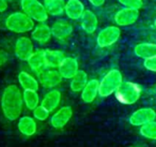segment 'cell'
Masks as SVG:
<instances>
[{"instance_id":"cell-1","label":"cell","mask_w":156,"mask_h":147,"mask_svg":"<svg viewBox=\"0 0 156 147\" xmlns=\"http://www.w3.org/2000/svg\"><path fill=\"white\" fill-rule=\"evenodd\" d=\"M23 92L16 84L8 85L1 95L0 107L4 118L8 121H16L22 114L24 109Z\"/></svg>"},{"instance_id":"cell-2","label":"cell","mask_w":156,"mask_h":147,"mask_svg":"<svg viewBox=\"0 0 156 147\" xmlns=\"http://www.w3.org/2000/svg\"><path fill=\"white\" fill-rule=\"evenodd\" d=\"M4 25L5 28L10 32L24 34L34 29L35 22L23 11H15L7 16Z\"/></svg>"},{"instance_id":"cell-3","label":"cell","mask_w":156,"mask_h":147,"mask_svg":"<svg viewBox=\"0 0 156 147\" xmlns=\"http://www.w3.org/2000/svg\"><path fill=\"white\" fill-rule=\"evenodd\" d=\"M122 83L123 77L119 70L112 69L108 71L99 81V96L101 98L109 97L118 90Z\"/></svg>"},{"instance_id":"cell-4","label":"cell","mask_w":156,"mask_h":147,"mask_svg":"<svg viewBox=\"0 0 156 147\" xmlns=\"http://www.w3.org/2000/svg\"><path fill=\"white\" fill-rule=\"evenodd\" d=\"M141 95V88L133 82H123L115 92L117 100L123 105H132L136 103Z\"/></svg>"},{"instance_id":"cell-5","label":"cell","mask_w":156,"mask_h":147,"mask_svg":"<svg viewBox=\"0 0 156 147\" xmlns=\"http://www.w3.org/2000/svg\"><path fill=\"white\" fill-rule=\"evenodd\" d=\"M20 8L24 13L39 23L45 22L49 19L44 4L39 0H20Z\"/></svg>"},{"instance_id":"cell-6","label":"cell","mask_w":156,"mask_h":147,"mask_svg":"<svg viewBox=\"0 0 156 147\" xmlns=\"http://www.w3.org/2000/svg\"><path fill=\"white\" fill-rule=\"evenodd\" d=\"M34 51V43L31 38L28 36H20L16 40L14 44V53L20 61L27 62Z\"/></svg>"},{"instance_id":"cell-7","label":"cell","mask_w":156,"mask_h":147,"mask_svg":"<svg viewBox=\"0 0 156 147\" xmlns=\"http://www.w3.org/2000/svg\"><path fill=\"white\" fill-rule=\"evenodd\" d=\"M120 34L121 31L118 26H108L98 34L97 43L100 48L110 47L119 41Z\"/></svg>"},{"instance_id":"cell-8","label":"cell","mask_w":156,"mask_h":147,"mask_svg":"<svg viewBox=\"0 0 156 147\" xmlns=\"http://www.w3.org/2000/svg\"><path fill=\"white\" fill-rule=\"evenodd\" d=\"M37 77L40 84L47 89H53L57 88L62 80L59 71L52 68H46Z\"/></svg>"},{"instance_id":"cell-9","label":"cell","mask_w":156,"mask_h":147,"mask_svg":"<svg viewBox=\"0 0 156 147\" xmlns=\"http://www.w3.org/2000/svg\"><path fill=\"white\" fill-rule=\"evenodd\" d=\"M155 119H156V111L153 109L141 108L137 109L130 115L129 121L132 126L141 127L144 124L155 120Z\"/></svg>"},{"instance_id":"cell-10","label":"cell","mask_w":156,"mask_h":147,"mask_svg":"<svg viewBox=\"0 0 156 147\" xmlns=\"http://www.w3.org/2000/svg\"><path fill=\"white\" fill-rule=\"evenodd\" d=\"M51 29L52 37L59 41H64L68 40L73 31V25L68 20L62 19L55 20L51 24Z\"/></svg>"},{"instance_id":"cell-11","label":"cell","mask_w":156,"mask_h":147,"mask_svg":"<svg viewBox=\"0 0 156 147\" xmlns=\"http://www.w3.org/2000/svg\"><path fill=\"white\" fill-rule=\"evenodd\" d=\"M140 16V12L138 9L124 8L120 10H119L115 16L114 20L115 23L119 27H127L134 24Z\"/></svg>"},{"instance_id":"cell-12","label":"cell","mask_w":156,"mask_h":147,"mask_svg":"<svg viewBox=\"0 0 156 147\" xmlns=\"http://www.w3.org/2000/svg\"><path fill=\"white\" fill-rule=\"evenodd\" d=\"M73 117V109L70 106H63L60 108L51 117L50 122L52 128L56 130H61L70 121Z\"/></svg>"},{"instance_id":"cell-13","label":"cell","mask_w":156,"mask_h":147,"mask_svg":"<svg viewBox=\"0 0 156 147\" xmlns=\"http://www.w3.org/2000/svg\"><path fill=\"white\" fill-rule=\"evenodd\" d=\"M30 32V38L32 41L40 45L47 44L52 37L51 29L45 22L35 25L34 29Z\"/></svg>"},{"instance_id":"cell-14","label":"cell","mask_w":156,"mask_h":147,"mask_svg":"<svg viewBox=\"0 0 156 147\" xmlns=\"http://www.w3.org/2000/svg\"><path fill=\"white\" fill-rule=\"evenodd\" d=\"M58 71L62 78L72 79L79 71V63L73 57H65L58 67Z\"/></svg>"},{"instance_id":"cell-15","label":"cell","mask_w":156,"mask_h":147,"mask_svg":"<svg viewBox=\"0 0 156 147\" xmlns=\"http://www.w3.org/2000/svg\"><path fill=\"white\" fill-rule=\"evenodd\" d=\"M27 63L30 70L36 76H38L39 74H41L42 71H44L47 68L45 63V58H44V50L43 49L35 50L34 52L27 61Z\"/></svg>"},{"instance_id":"cell-16","label":"cell","mask_w":156,"mask_h":147,"mask_svg":"<svg viewBox=\"0 0 156 147\" xmlns=\"http://www.w3.org/2000/svg\"><path fill=\"white\" fill-rule=\"evenodd\" d=\"M18 130L25 137H31L36 134L38 130V125L34 117L23 116L18 120Z\"/></svg>"},{"instance_id":"cell-17","label":"cell","mask_w":156,"mask_h":147,"mask_svg":"<svg viewBox=\"0 0 156 147\" xmlns=\"http://www.w3.org/2000/svg\"><path fill=\"white\" fill-rule=\"evenodd\" d=\"M85 10V6L80 0H68L65 3L64 13L70 20H80Z\"/></svg>"},{"instance_id":"cell-18","label":"cell","mask_w":156,"mask_h":147,"mask_svg":"<svg viewBox=\"0 0 156 147\" xmlns=\"http://www.w3.org/2000/svg\"><path fill=\"white\" fill-rule=\"evenodd\" d=\"M99 95V81L98 79H90L81 91V99L84 103H92Z\"/></svg>"},{"instance_id":"cell-19","label":"cell","mask_w":156,"mask_h":147,"mask_svg":"<svg viewBox=\"0 0 156 147\" xmlns=\"http://www.w3.org/2000/svg\"><path fill=\"white\" fill-rule=\"evenodd\" d=\"M62 100V93L60 90L53 88L48 91L41 99V105L46 108L50 112L54 111L60 105Z\"/></svg>"},{"instance_id":"cell-20","label":"cell","mask_w":156,"mask_h":147,"mask_svg":"<svg viewBox=\"0 0 156 147\" xmlns=\"http://www.w3.org/2000/svg\"><path fill=\"white\" fill-rule=\"evenodd\" d=\"M80 24L85 32L87 34H93L98 29V19L93 11L86 9L80 19Z\"/></svg>"},{"instance_id":"cell-21","label":"cell","mask_w":156,"mask_h":147,"mask_svg":"<svg viewBox=\"0 0 156 147\" xmlns=\"http://www.w3.org/2000/svg\"><path fill=\"white\" fill-rule=\"evenodd\" d=\"M18 81L20 86L23 90H35L38 91L40 88L39 79H37L34 76L29 72L22 70L18 75Z\"/></svg>"},{"instance_id":"cell-22","label":"cell","mask_w":156,"mask_h":147,"mask_svg":"<svg viewBox=\"0 0 156 147\" xmlns=\"http://www.w3.org/2000/svg\"><path fill=\"white\" fill-rule=\"evenodd\" d=\"M44 58L47 68L55 69L60 66L61 63L65 58V55L62 51L46 49L44 50Z\"/></svg>"},{"instance_id":"cell-23","label":"cell","mask_w":156,"mask_h":147,"mask_svg":"<svg viewBox=\"0 0 156 147\" xmlns=\"http://www.w3.org/2000/svg\"><path fill=\"white\" fill-rule=\"evenodd\" d=\"M134 53L141 59H149L156 56V43L142 42L134 47Z\"/></svg>"},{"instance_id":"cell-24","label":"cell","mask_w":156,"mask_h":147,"mask_svg":"<svg viewBox=\"0 0 156 147\" xmlns=\"http://www.w3.org/2000/svg\"><path fill=\"white\" fill-rule=\"evenodd\" d=\"M88 82V77L86 71L79 70L76 75L71 79L70 88L73 92H81Z\"/></svg>"},{"instance_id":"cell-25","label":"cell","mask_w":156,"mask_h":147,"mask_svg":"<svg viewBox=\"0 0 156 147\" xmlns=\"http://www.w3.org/2000/svg\"><path fill=\"white\" fill-rule=\"evenodd\" d=\"M43 4L49 15L59 17L64 13L65 2L64 0H44Z\"/></svg>"},{"instance_id":"cell-26","label":"cell","mask_w":156,"mask_h":147,"mask_svg":"<svg viewBox=\"0 0 156 147\" xmlns=\"http://www.w3.org/2000/svg\"><path fill=\"white\" fill-rule=\"evenodd\" d=\"M24 105L29 110H34L40 105V96L35 90H23Z\"/></svg>"},{"instance_id":"cell-27","label":"cell","mask_w":156,"mask_h":147,"mask_svg":"<svg viewBox=\"0 0 156 147\" xmlns=\"http://www.w3.org/2000/svg\"><path fill=\"white\" fill-rule=\"evenodd\" d=\"M140 133L150 140H156V121H151L140 128Z\"/></svg>"},{"instance_id":"cell-28","label":"cell","mask_w":156,"mask_h":147,"mask_svg":"<svg viewBox=\"0 0 156 147\" xmlns=\"http://www.w3.org/2000/svg\"><path fill=\"white\" fill-rule=\"evenodd\" d=\"M50 113L51 112L41 105H39L34 110H32V114H33L34 119L36 120H39V121L46 120L50 117Z\"/></svg>"},{"instance_id":"cell-29","label":"cell","mask_w":156,"mask_h":147,"mask_svg":"<svg viewBox=\"0 0 156 147\" xmlns=\"http://www.w3.org/2000/svg\"><path fill=\"white\" fill-rule=\"evenodd\" d=\"M118 1L124 6V8L133 9H140L142 8L143 1L142 0H118Z\"/></svg>"},{"instance_id":"cell-30","label":"cell","mask_w":156,"mask_h":147,"mask_svg":"<svg viewBox=\"0 0 156 147\" xmlns=\"http://www.w3.org/2000/svg\"><path fill=\"white\" fill-rule=\"evenodd\" d=\"M144 67L151 72H156V56L146 59L143 63Z\"/></svg>"},{"instance_id":"cell-31","label":"cell","mask_w":156,"mask_h":147,"mask_svg":"<svg viewBox=\"0 0 156 147\" xmlns=\"http://www.w3.org/2000/svg\"><path fill=\"white\" fill-rule=\"evenodd\" d=\"M9 60V52L4 50V49H0V68L3 67Z\"/></svg>"},{"instance_id":"cell-32","label":"cell","mask_w":156,"mask_h":147,"mask_svg":"<svg viewBox=\"0 0 156 147\" xmlns=\"http://www.w3.org/2000/svg\"><path fill=\"white\" fill-rule=\"evenodd\" d=\"M88 2L96 8H100L105 4L106 0H88Z\"/></svg>"},{"instance_id":"cell-33","label":"cell","mask_w":156,"mask_h":147,"mask_svg":"<svg viewBox=\"0 0 156 147\" xmlns=\"http://www.w3.org/2000/svg\"><path fill=\"white\" fill-rule=\"evenodd\" d=\"M9 5L7 0H0V13H4L8 10Z\"/></svg>"},{"instance_id":"cell-34","label":"cell","mask_w":156,"mask_h":147,"mask_svg":"<svg viewBox=\"0 0 156 147\" xmlns=\"http://www.w3.org/2000/svg\"><path fill=\"white\" fill-rule=\"evenodd\" d=\"M154 26H155V28H156V20H154Z\"/></svg>"},{"instance_id":"cell-35","label":"cell","mask_w":156,"mask_h":147,"mask_svg":"<svg viewBox=\"0 0 156 147\" xmlns=\"http://www.w3.org/2000/svg\"><path fill=\"white\" fill-rule=\"evenodd\" d=\"M7 1H12V0H7Z\"/></svg>"}]
</instances>
